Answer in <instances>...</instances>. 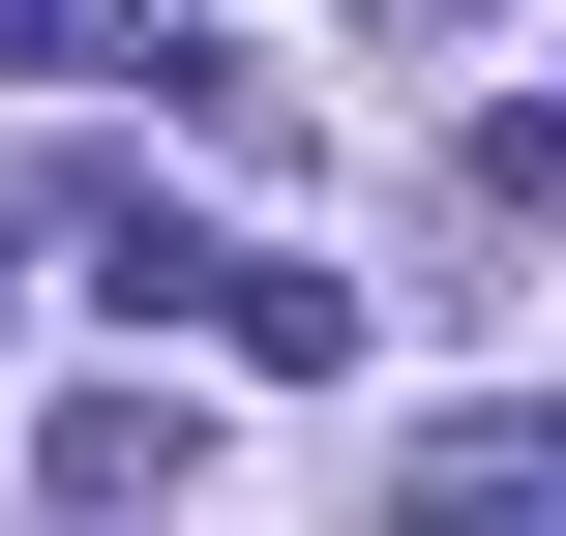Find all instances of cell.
<instances>
[{
	"instance_id": "6da1fadb",
	"label": "cell",
	"mask_w": 566,
	"mask_h": 536,
	"mask_svg": "<svg viewBox=\"0 0 566 536\" xmlns=\"http://www.w3.org/2000/svg\"><path fill=\"white\" fill-rule=\"evenodd\" d=\"M179 448H209V418H179V388H60V418H30V477H60V507H149V477H179Z\"/></svg>"
},
{
	"instance_id": "7a4b0ae2",
	"label": "cell",
	"mask_w": 566,
	"mask_h": 536,
	"mask_svg": "<svg viewBox=\"0 0 566 536\" xmlns=\"http://www.w3.org/2000/svg\"><path fill=\"white\" fill-rule=\"evenodd\" d=\"M209 328H239L269 388H328V358H358V298H328V269H209Z\"/></svg>"
},
{
	"instance_id": "3957f363",
	"label": "cell",
	"mask_w": 566,
	"mask_h": 536,
	"mask_svg": "<svg viewBox=\"0 0 566 536\" xmlns=\"http://www.w3.org/2000/svg\"><path fill=\"white\" fill-rule=\"evenodd\" d=\"M418 507H566V418H448V448H418Z\"/></svg>"
},
{
	"instance_id": "277c9868",
	"label": "cell",
	"mask_w": 566,
	"mask_h": 536,
	"mask_svg": "<svg viewBox=\"0 0 566 536\" xmlns=\"http://www.w3.org/2000/svg\"><path fill=\"white\" fill-rule=\"evenodd\" d=\"M60 30H90V0H0V60H60Z\"/></svg>"
},
{
	"instance_id": "5b68a950",
	"label": "cell",
	"mask_w": 566,
	"mask_h": 536,
	"mask_svg": "<svg viewBox=\"0 0 566 536\" xmlns=\"http://www.w3.org/2000/svg\"><path fill=\"white\" fill-rule=\"evenodd\" d=\"M388 30H478V0H388Z\"/></svg>"
}]
</instances>
